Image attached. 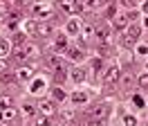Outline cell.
Listing matches in <instances>:
<instances>
[{"mask_svg": "<svg viewBox=\"0 0 148 126\" xmlns=\"http://www.w3.org/2000/svg\"><path fill=\"white\" fill-rule=\"evenodd\" d=\"M144 11H148V2H146V5H144Z\"/></svg>", "mask_w": 148, "mask_h": 126, "instance_id": "33", "label": "cell"}, {"mask_svg": "<svg viewBox=\"0 0 148 126\" xmlns=\"http://www.w3.org/2000/svg\"><path fill=\"white\" fill-rule=\"evenodd\" d=\"M99 68H101V61H99V59H94V61H92V70H99Z\"/></svg>", "mask_w": 148, "mask_h": 126, "instance_id": "30", "label": "cell"}, {"mask_svg": "<svg viewBox=\"0 0 148 126\" xmlns=\"http://www.w3.org/2000/svg\"><path fill=\"white\" fill-rule=\"evenodd\" d=\"M139 54H148V45H141V47H139Z\"/></svg>", "mask_w": 148, "mask_h": 126, "instance_id": "32", "label": "cell"}, {"mask_svg": "<svg viewBox=\"0 0 148 126\" xmlns=\"http://www.w3.org/2000/svg\"><path fill=\"white\" fill-rule=\"evenodd\" d=\"M52 95H54V99H56V101H63V99H65V92H63V88H61V86H54Z\"/></svg>", "mask_w": 148, "mask_h": 126, "instance_id": "19", "label": "cell"}, {"mask_svg": "<svg viewBox=\"0 0 148 126\" xmlns=\"http://www.w3.org/2000/svg\"><path fill=\"white\" fill-rule=\"evenodd\" d=\"M88 126H103V119H90Z\"/></svg>", "mask_w": 148, "mask_h": 126, "instance_id": "28", "label": "cell"}, {"mask_svg": "<svg viewBox=\"0 0 148 126\" xmlns=\"http://www.w3.org/2000/svg\"><path fill=\"white\" fill-rule=\"evenodd\" d=\"M70 79L76 81V83H81V81H85V72L83 70H74L72 74H70Z\"/></svg>", "mask_w": 148, "mask_h": 126, "instance_id": "18", "label": "cell"}, {"mask_svg": "<svg viewBox=\"0 0 148 126\" xmlns=\"http://www.w3.org/2000/svg\"><path fill=\"white\" fill-rule=\"evenodd\" d=\"M11 97L9 95H0V110H5V108H11Z\"/></svg>", "mask_w": 148, "mask_h": 126, "instance_id": "17", "label": "cell"}, {"mask_svg": "<svg viewBox=\"0 0 148 126\" xmlns=\"http://www.w3.org/2000/svg\"><path fill=\"white\" fill-rule=\"evenodd\" d=\"M139 86L144 90H148V74H144V77H139Z\"/></svg>", "mask_w": 148, "mask_h": 126, "instance_id": "24", "label": "cell"}, {"mask_svg": "<svg viewBox=\"0 0 148 126\" xmlns=\"http://www.w3.org/2000/svg\"><path fill=\"white\" fill-rule=\"evenodd\" d=\"M61 122H63V124H72L74 122V110H61Z\"/></svg>", "mask_w": 148, "mask_h": 126, "instance_id": "14", "label": "cell"}, {"mask_svg": "<svg viewBox=\"0 0 148 126\" xmlns=\"http://www.w3.org/2000/svg\"><path fill=\"white\" fill-rule=\"evenodd\" d=\"M132 101H135V104H137V106H139V108H144V99L139 97V95H137V97H135V99H132Z\"/></svg>", "mask_w": 148, "mask_h": 126, "instance_id": "29", "label": "cell"}, {"mask_svg": "<svg viewBox=\"0 0 148 126\" xmlns=\"http://www.w3.org/2000/svg\"><path fill=\"white\" fill-rule=\"evenodd\" d=\"M128 23H130V16H123V14H121V16H117V20H114V27H117V29H126Z\"/></svg>", "mask_w": 148, "mask_h": 126, "instance_id": "13", "label": "cell"}, {"mask_svg": "<svg viewBox=\"0 0 148 126\" xmlns=\"http://www.w3.org/2000/svg\"><path fill=\"white\" fill-rule=\"evenodd\" d=\"M20 52H23V56H25V59H34V56H38V54H40V47H38L36 43H25L23 47H20Z\"/></svg>", "mask_w": 148, "mask_h": 126, "instance_id": "5", "label": "cell"}, {"mask_svg": "<svg viewBox=\"0 0 148 126\" xmlns=\"http://www.w3.org/2000/svg\"><path fill=\"white\" fill-rule=\"evenodd\" d=\"M72 101L74 104H88V95H85V92H74Z\"/></svg>", "mask_w": 148, "mask_h": 126, "instance_id": "16", "label": "cell"}, {"mask_svg": "<svg viewBox=\"0 0 148 126\" xmlns=\"http://www.w3.org/2000/svg\"><path fill=\"white\" fill-rule=\"evenodd\" d=\"M94 36H97V41H99V43L101 45H108L110 43V29H106V27H97V29H94Z\"/></svg>", "mask_w": 148, "mask_h": 126, "instance_id": "6", "label": "cell"}, {"mask_svg": "<svg viewBox=\"0 0 148 126\" xmlns=\"http://www.w3.org/2000/svg\"><path fill=\"white\" fill-rule=\"evenodd\" d=\"M56 47H65V34H56Z\"/></svg>", "mask_w": 148, "mask_h": 126, "instance_id": "23", "label": "cell"}, {"mask_svg": "<svg viewBox=\"0 0 148 126\" xmlns=\"http://www.w3.org/2000/svg\"><path fill=\"white\" fill-rule=\"evenodd\" d=\"M16 117V108H5V110H0V122L2 124H7Z\"/></svg>", "mask_w": 148, "mask_h": 126, "instance_id": "8", "label": "cell"}, {"mask_svg": "<svg viewBox=\"0 0 148 126\" xmlns=\"http://www.w3.org/2000/svg\"><path fill=\"white\" fill-rule=\"evenodd\" d=\"M9 47H11L9 41H0V59H2L5 54H9Z\"/></svg>", "mask_w": 148, "mask_h": 126, "instance_id": "21", "label": "cell"}, {"mask_svg": "<svg viewBox=\"0 0 148 126\" xmlns=\"http://www.w3.org/2000/svg\"><path fill=\"white\" fill-rule=\"evenodd\" d=\"M123 122H126V126H135V117L126 115V117H123Z\"/></svg>", "mask_w": 148, "mask_h": 126, "instance_id": "27", "label": "cell"}, {"mask_svg": "<svg viewBox=\"0 0 148 126\" xmlns=\"http://www.w3.org/2000/svg\"><path fill=\"white\" fill-rule=\"evenodd\" d=\"M34 14H36L40 20H47V18L54 16V7H52V5H36V7H34Z\"/></svg>", "mask_w": 148, "mask_h": 126, "instance_id": "4", "label": "cell"}, {"mask_svg": "<svg viewBox=\"0 0 148 126\" xmlns=\"http://www.w3.org/2000/svg\"><path fill=\"white\" fill-rule=\"evenodd\" d=\"M16 79H18V81L32 79V68H18V72H16Z\"/></svg>", "mask_w": 148, "mask_h": 126, "instance_id": "11", "label": "cell"}, {"mask_svg": "<svg viewBox=\"0 0 148 126\" xmlns=\"http://www.w3.org/2000/svg\"><path fill=\"white\" fill-rule=\"evenodd\" d=\"M52 32H54V25H52V23H40V25H38V29H36L38 36H49Z\"/></svg>", "mask_w": 148, "mask_h": 126, "instance_id": "9", "label": "cell"}, {"mask_svg": "<svg viewBox=\"0 0 148 126\" xmlns=\"http://www.w3.org/2000/svg\"><path fill=\"white\" fill-rule=\"evenodd\" d=\"M34 113H36V108L32 106V104H25V106H23V115L25 117H32Z\"/></svg>", "mask_w": 148, "mask_h": 126, "instance_id": "22", "label": "cell"}, {"mask_svg": "<svg viewBox=\"0 0 148 126\" xmlns=\"http://www.w3.org/2000/svg\"><path fill=\"white\" fill-rule=\"evenodd\" d=\"M32 92H34V95H38V92H43V90H45V79H36V81H32Z\"/></svg>", "mask_w": 148, "mask_h": 126, "instance_id": "12", "label": "cell"}, {"mask_svg": "<svg viewBox=\"0 0 148 126\" xmlns=\"http://www.w3.org/2000/svg\"><path fill=\"white\" fill-rule=\"evenodd\" d=\"M79 20H76V18H72V20H70V23H67V32H70V34H76V32H79Z\"/></svg>", "mask_w": 148, "mask_h": 126, "instance_id": "20", "label": "cell"}, {"mask_svg": "<svg viewBox=\"0 0 148 126\" xmlns=\"http://www.w3.org/2000/svg\"><path fill=\"white\" fill-rule=\"evenodd\" d=\"M38 113L45 115V117H52L56 113V104L49 101V99H40V101H38Z\"/></svg>", "mask_w": 148, "mask_h": 126, "instance_id": "3", "label": "cell"}, {"mask_svg": "<svg viewBox=\"0 0 148 126\" xmlns=\"http://www.w3.org/2000/svg\"><path fill=\"white\" fill-rule=\"evenodd\" d=\"M119 79V68L117 65H112V68H108V70L103 72V83H114V81Z\"/></svg>", "mask_w": 148, "mask_h": 126, "instance_id": "7", "label": "cell"}, {"mask_svg": "<svg viewBox=\"0 0 148 126\" xmlns=\"http://www.w3.org/2000/svg\"><path fill=\"white\" fill-rule=\"evenodd\" d=\"M7 70V63H5V59H0V72Z\"/></svg>", "mask_w": 148, "mask_h": 126, "instance_id": "31", "label": "cell"}, {"mask_svg": "<svg viewBox=\"0 0 148 126\" xmlns=\"http://www.w3.org/2000/svg\"><path fill=\"white\" fill-rule=\"evenodd\" d=\"M47 63H49V68H54V70H63V61H61L58 56H49Z\"/></svg>", "mask_w": 148, "mask_h": 126, "instance_id": "15", "label": "cell"}, {"mask_svg": "<svg viewBox=\"0 0 148 126\" xmlns=\"http://www.w3.org/2000/svg\"><path fill=\"white\" fill-rule=\"evenodd\" d=\"M36 29H38V23L29 20V23H27V32H36Z\"/></svg>", "mask_w": 148, "mask_h": 126, "instance_id": "26", "label": "cell"}, {"mask_svg": "<svg viewBox=\"0 0 148 126\" xmlns=\"http://www.w3.org/2000/svg\"><path fill=\"white\" fill-rule=\"evenodd\" d=\"M65 54H67V59H70V61H81V59H83V52H81V50H76V47H67Z\"/></svg>", "mask_w": 148, "mask_h": 126, "instance_id": "10", "label": "cell"}, {"mask_svg": "<svg viewBox=\"0 0 148 126\" xmlns=\"http://www.w3.org/2000/svg\"><path fill=\"white\" fill-rule=\"evenodd\" d=\"M139 34H141V29H139L137 25H130L126 32H123V45L126 47H130V45H135L139 41Z\"/></svg>", "mask_w": 148, "mask_h": 126, "instance_id": "1", "label": "cell"}, {"mask_svg": "<svg viewBox=\"0 0 148 126\" xmlns=\"http://www.w3.org/2000/svg\"><path fill=\"white\" fill-rule=\"evenodd\" d=\"M54 79L58 81V83H61V81L65 79V70H56V72H54Z\"/></svg>", "mask_w": 148, "mask_h": 126, "instance_id": "25", "label": "cell"}, {"mask_svg": "<svg viewBox=\"0 0 148 126\" xmlns=\"http://www.w3.org/2000/svg\"><path fill=\"white\" fill-rule=\"evenodd\" d=\"M88 113H90L92 119H106V115L110 113V108H108V104H94L92 108H88Z\"/></svg>", "mask_w": 148, "mask_h": 126, "instance_id": "2", "label": "cell"}]
</instances>
